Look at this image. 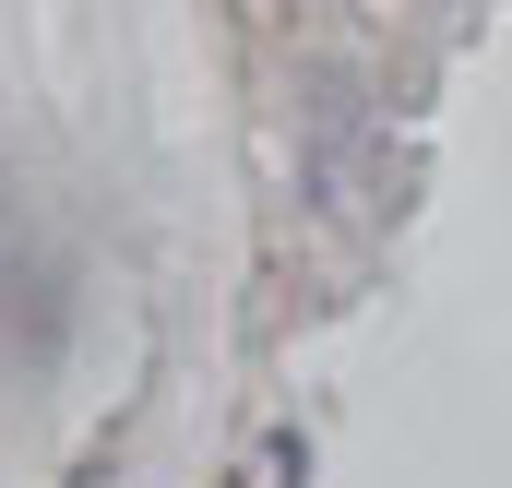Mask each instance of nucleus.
<instances>
[{
    "instance_id": "obj_1",
    "label": "nucleus",
    "mask_w": 512,
    "mask_h": 488,
    "mask_svg": "<svg viewBox=\"0 0 512 488\" xmlns=\"http://www.w3.org/2000/svg\"><path fill=\"white\" fill-rule=\"evenodd\" d=\"M72 488H108V477H72Z\"/></svg>"
}]
</instances>
